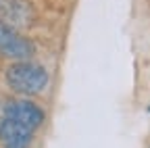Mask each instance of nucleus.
Here are the masks:
<instances>
[{"label": "nucleus", "instance_id": "1", "mask_svg": "<svg viewBox=\"0 0 150 148\" xmlns=\"http://www.w3.org/2000/svg\"><path fill=\"white\" fill-rule=\"evenodd\" d=\"M6 84L19 94L33 96L48 86V71L31 61H17L6 69Z\"/></svg>", "mask_w": 150, "mask_h": 148}, {"label": "nucleus", "instance_id": "2", "mask_svg": "<svg viewBox=\"0 0 150 148\" xmlns=\"http://www.w3.org/2000/svg\"><path fill=\"white\" fill-rule=\"evenodd\" d=\"M0 54L15 61H27L33 54V44L19 31L0 21Z\"/></svg>", "mask_w": 150, "mask_h": 148}, {"label": "nucleus", "instance_id": "3", "mask_svg": "<svg viewBox=\"0 0 150 148\" xmlns=\"http://www.w3.org/2000/svg\"><path fill=\"white\" fill-rule=\"evenodd\" d=\"M4 117L33 132L44 123V110L29 100H11L4 104Z\"/></svg>", "mask_w": 150, "mask_h": 148}, {"label": "nucleus", "instance_id": "4", "mask_svg": "<svg viewBox=\"0 0 150 148\" xmlns=\"http://www.w3.org/2000/svg\"><path fill=\"white\" fill-rule=\"evenodd\" d=\"M31 136L27 127L19 125L6 117L0 119V144L2 148H29L31 146Z\"/></svg>", "mask_w": 150, "mask_h": 148}, {"label": "nucleus", "instance_id": "5", "mask_svg": "<svg viewBox=\"0 0 150 148\" xmlns=\"http://www.w3.org/2000/svg\"><path fill=\"white\" fill-rule=\"evenodd\" d=\"M0 13H2V23L11 25H27L31 19V11L21 0H0Z\"/></svg>", "mask_w": 150, "mask_h": 148}]
</instances>
